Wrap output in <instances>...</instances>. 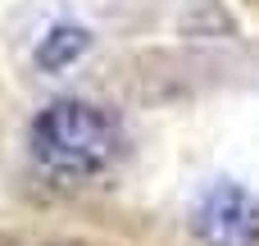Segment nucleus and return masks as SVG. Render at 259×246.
<instances>
[{
    "label": "nucleus",
    "instance_id": "nucleus-1",
    "mask_svg": "<svg viewBox=\"0 0 259 246\" xmlns=\"http://www.w3.org/2000/svg\"><path fill=\"white\" fill-rule=\"evenodd\" d=\"M27 155L55 183H91L123 155V132L105 105L50 100L27 128Z\"/></svg>",
    "mask_w": 259,
    "mask_h": 246
},
{
    "label": "nucleus",
    "instance_id": "nucleus-2",
    "mask_svg": "<svg viewBox=\"0 0 259 246\" xmlns=\"http://www.w3.org/2000/svg\"><path fill=\"white\" fill-rule=\"evenodd\" d=\"M200 246H259V196L241 183H209L191 210Z\"/></svg>",
    "mask_w": 259,
    "mask_h": 246
},
{
    "label": "nucleus",
    "instance_id": "nucleus-3",
    "mask_svg": "<svg viewBox=\"0 0 259 246\" xmlns=\"http://www.w3.org/2000/svg\"><path fill=\"white\" fill-rule=\"evenodd\" d=\"M87 46H91V32H87V27H77V23H59V27H50V32L36 41L32 59H36V68L55 73V68H68L73 59H82Z\"/></svg>",
    "mask_w": 259,
    "mask_h": 246
}]
</instances>
